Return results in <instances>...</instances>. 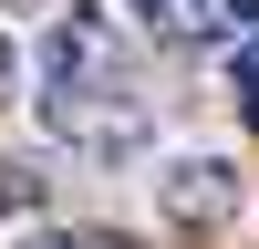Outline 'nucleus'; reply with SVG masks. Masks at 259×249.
Segmentation results:
<instances>
[{"label":"nucleus","mask_w":259,"mask_h":249,"mask_svg":"<svg viewBox=\"0 0 259 249\" xmlns=\"http://www.w3.org/2000/svg\"><path fill=\"white\" fill-rule=\"evenodd\" d=\"M135 83V42H124V21L104 11V0H73V11H52V31H41V104H73V94H124Z\"/></svg>","instance_id":"1"},{"label":"nucleus","mask_w":259,"mask_h":249,"mask_svg":"<svg viewBox=\"0 0 259 249\" xmlns=\"http://www.w3.org/2000/svg\"><path fill=\"white\" fill-rule=\"evenodd\" d=\"M21 197H31V187H21V177H11V166H0V218H11V208H21Z\"/></svg>","instance_id":"6"},{"label":"nucleus","mask_w":259,"mask_h":249,"mask_svg":"<svg viewBox=\"0 0 259 249\" xmlns=\"http://www.w3.org/2000/svg\"><path fill=\"white\" fill-rule=\"evenodd\" d=\"M135 11H145V21H156V31H166V11H177V0H135Z\"/></svg>","instance_id":"7"},{"label":"nucleus","mask_w":259,"mask_h":249,"mask_svg":"<svg viewBox=\"0 0 259 249\" xmlns=\"http://www.w3.org/2000/svg\"><path fill=\"white\" fill-rule=\"evenodd\" d=\"M0 83H11V42H0Z\"/></svg>","instance_id":"8"},{"label":"nucleus","mask_w":259,"mask_h":249,"mask_svg":"<svg viewBox=\"0 0 259 249\" xmlns=\"http://www.w3.org/2000/svg\"><path fill=\"white\" fill-rule=\"evenodd\" d=\"M228 94H239V114L259 124V31H249V42H228Z\"/></svg>","instance_id":"4"},{"label":"nucleus","mask_w":259,"mask_h":249,"mask_svg":"<svg viewBox=\"0 0 259 249\" xmlns=\"http://www.w3.org/2000/svg\"><path fill=\"white\" fill-rule=\"evenodd\" d=\"M0 11H31V0H0Z\"/></svg>","instance_id":"9"},{"label":"nucleus","mask_w":259,"mask_h":249,"mask_svg":"<svg viewBox=\"0 0 259 249\" xmlns=\"http://www.w3.org/2000/svg\"><path fill=\"white\" fill-rule=\"evenodd\" d=\"M166 31H177V42H218V52H228V42L259 31V0H177Z\"/></svg>","instance_id":"3"},{"label":"nucleus","mask_w":259,"mask_h":249,"mask_svg":"<svg viewBox=\"0 0 259 249\" xmlns=\"http://www.w3.org/2000/svg\"><path fill=\"white\" fill-rule=\"evenodd\" d=\"M21 249H114V239H94V228H41V239H21Z\"/></svg>","instance_id":"5"},{"label":"nucleus","mask_w":259,"mask_h":249,"mask_svg":"<svg viewBox=\"0 0 259 249\" xmlns=\"http://www.w3.org/2000/svg\"><path fill=\"white\" fill-rule=\"evenodd\" d=\"M156 208H166L177 228H218V218H239V166H228V156H177V166L156 177Z\"/></svg>","instance_id":"2"}]
</instances>
